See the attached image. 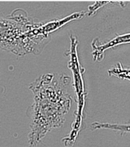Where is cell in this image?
<instances>
[{
    "label": "cell",
    "instance_id": "obj_1",
    "mask_svg": "<svg viewBox=\"0 0 130 147\" xmlns=\"http://www.w3.org/2000/svg\"><path fill=\"white\" fill-rule=\"evenodd\" d=\"M69 81V78L65 74H46L29 85L34 94V101L27 111L30 146L39 144L48 133L65 123L73 102L67 90Z\"/></svg>",
    "mask_w": 130,
    "mask_h": 147
},
{
    "label": "cell",
    "instance_id": "obj_2",
    "mask_svg": "<svg viewBox=\"0 0 130 147\" xmlns=\"http://www.w3.org/2000/svg\"><path fill=\"white\" fill-rule=\"evenodd\" d=\"M28 29L16 22L0 16V49L18 56L28 53Z\"/></svg>",
    "mask_w": 130,
    "mask_h": 147
},
{
    "label": "cell",
    "instance_id": "obj_3",
    "mask_svg": "<svg viewBox=\"0 0 130 147\" xmlns=\"http://www.w3.org/2000/svg\"><path fill=\"white\" fill-rule=\"evenodd\" d=\"M91 129L92 130L99 129H107L113 130L115 131H118L121 135L124 133H130V124L126 123V124H118V123H103L95 122L91 125Z\"/></svg>",
    "mask_w": 130,
    "mask_h": 147
},
{
    "label": "cell",
    "instance_id": "obj_4",
    "mask_svg": "<svg viewBox=\"0 0 130 147\" xmlns=\"http://www.w3.org/2000/svg\"><path fill=\"white\" fill-rule=\"evenodd\" d=\"M108 74L109 76H115L119 79L127 80L130 82V69L125 67L120 62L109 70Z\"/></svg>",
    "mask_w": 130,
    "mask_h": 147
}]
</instances>
